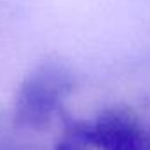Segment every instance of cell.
<instances>
[{
	"label": "cell",
	"instance_id": "cell-1",
	"mask_svg": "<svg viewBox=\"0 0 150 150\" xmlns=\"http://www.w3.org/2000/svg\"><path fill=\"white\" fill-rule=\"evenodd\" d=\"M75 80L59 65H42L21 82L14 98V124L28 129H45L61 110L63 100L72 93Z\"/></svg>",
	"mask_w": 150,
	"mask_h": 150
},
{
	"label": "cell",
	"instance_id": "cell-2",
	"mask_svg": "<svg viewBox=\"0 0 150 150\" xmlns=\"http://www.w3.org/2000/svg\"><path fill=\"white\" fill-rule=\"evenodd\" d=\"M100 150H150V127L143 126L136 113L129 115Z\"/></svg>",
	"mask_w": 150,
	"mask_h": 150
},
{
	"label": "cell",
	"instance_id": "cell-3",
	"mask_svg": "<svg viewBox=\"0 0 150 150\" xmlns=\"http://www.w3.org/2000/svg\"><path fill=\"white\" fill-rule=\"evenodd\" d=\"M87 145L77 138L74 134H68V133H63V138L58 140V143L54 145V150H86Z\"/></svg>",
	"mask_w": 150,
	"mask_h": 150
}]
</instances>
